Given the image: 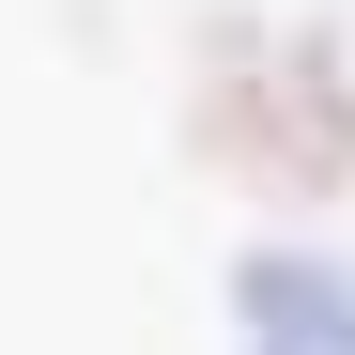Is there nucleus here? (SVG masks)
<instances>
[{"label": "nucleus", "mask_w": 355, "mask_h": 355, "mask_svg": "<svg viewBox=\"0 0 355 355\" xmlns=\"http://www.w3.org/2000/svg\"><path fill=\"white\" fill-rule=\"evenodd\" d=\"M232 309H248V355H355V278L324 248H263L232 278Z\"/></svg>", "instance_id": "2"}, {"label": "nucleus", "mask_w": 355, "mask_h": 355, "mask_svg": "<svg viewBox=\"0 0 355 355\" xmlns=\"http://www.w3.org/2000/svg\"><path fill=\"white\" fill-rule=\"evenodd\" d=\"M201 139L248 170L263 201H340L355 186V62L324 31H232L216 93H201Z\"/></svg>", "instance_id": "1"}]
</instances>
